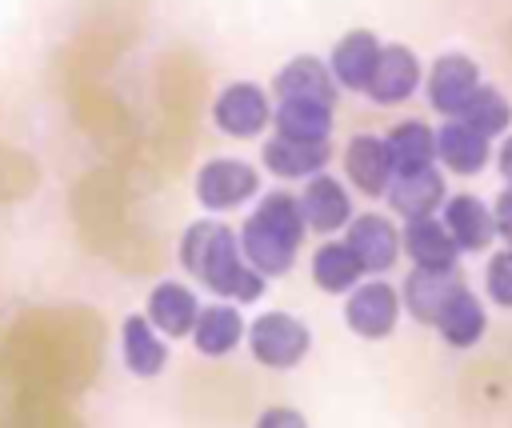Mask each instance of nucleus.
<instances>
[{
    "label": "nucleus",
    "mask_w": 512,
    "mask_h": 428,
    "mask_svg": "<svg viewBox=\"0 0 512 428\" xmlns=\"http://www.w3.org/2000/svg\"><path fill=\"white\" fill-rule=\"evenodd\" d=\"M196 312H200V300L188 284L180 280H160L152 292H148V304H144V316L148 324L164 336V340H184L196 324Z\"/></svg>",
    "instance_id": "nucleus-18"
},
{
    "label": "nucleus",
    "mask_w": 512,
    "mask_h": 428,
    "mask_svg": "<svg viewBox=\"0 0 512 428\" xmlns=\"http://www.w3.org/2000/svg\"><path fill=\"white\" fill-rule=\"evenodd\" d=\"M476 88H480V68L468 52H440L424 76L428 104L440 116H460V108L472 100Z\"/></svg>",
    "instance_id": "nucleus-7"
},
{
    "label": "nucleus",
    "mask_w": 512,
    "mask_h": 428,
    "mask_svg": "<svg viewBox=\"0 0 512 428\" xmlns=\"http://www.w3.org/2000/svg\"><path fill=\"white\" fill-rule=\"evenodd\" d=\"M456 120H464L468 128H476L480 136H500L508 124H512V104L504 100V92L496 88V84H484L480 80V88L472 92V100L460 108V116Z\"/></svg>",
    "instance_id": "nucleus-27"
},
{
    "label": "nucleus",
    "mask_w": 512,
    "mask_h": 428,
    "mask_svg": "<svg viewBox=\"0 0 512 428\" xmlns=\"http://www.w3.org/2000/svg\"><path fill=\"white\" fill-rule=\"evenodd\" d=\"M420 80H424V68L408 44H380V60L372 68L364 96L372 104H404L408 96H416Z\"/></svg>",
    "instance_id": "nucleus-9"
},
{
    "label": "nucleus",
    "mask_w": 512,
    "mask_h": 428,
    "mask_svg": "<svg viewBox=\"0 0 512 428\" xmlns=\"http://www.w3.org/2000/svg\"><path fill=\"white\" fill-rule=\"evenodd\" d=\"M332 124L336 108L320 100H276L272 108V128L288 140H332Z\"/></svg>",
    "instance_id": "nucleus-24"
},
{
    "label": "nucleus",
    "mask_w": 512,
    "mask_h": 428,
    "mask_svg": "<svg viewBox=\"0 0 512 428\" xmlns=\"http://www.w3.org/2000/svg\"><path fill=\"white\" fill-rule=\"evenodd\" d=\"M460 288H464L460 268H408V276L400 284V308H408L412 320L432 328V320L444 308V300L452 292H460Z\"/></svg>",
    "instance_id": "nucleus-14"
},
{
    "label": "nucleus",
    "mask_w": 512,
    "mask_h": 428,
    "mask_svg": "<svg viewBox=\"0 0 512 428\" xmlns=\"http://www.w3.org/2000/svg\"><path fill=\"white\" fill-rule=\"evenodd\" d=\"M492 220H496V236L512 240V184L496 196V204H492Z\"/></svg>",
    "instance_id": "nucleus-30"
},
{
    "label": "nucleus",
    "mask_w": 512,
    "mask_h": 428,
    "mask_svg": "<svg viewBox=\"0 0 512 428\" xmlns=\"http://www.w3.org/2000/svg\"><path fill=\"white\" fill-rule=\"evenodd\" d=\"M496 168H500V176L512 184V136H504V144H500V152H496Z\"/></svg>",
    "instance_id": "nucleus-31"
},
{
    "label": "nucleus",
    "mask_w": 512,
    "mask_h": 428,
    "mask_svg": "<svg viewBox=\"0 0 512 428\" xmlns=\"http://www.w3.org/2000/svg\"><path fill=\"white\" fill-rule=\"evenodd\" d=\"M384 140H388L396 172H412V168L436 164V132L424 120H400Z\"/></svg>",
    "instance_id": "nucleus-26"
},
{
    "label": "nucleus",
    "mask_w": 512,
    "mask_h": 428,
    "mask_svg": "<svg viewBox=\"0 0 512 428\" xmlns=\"http://www.w3.org/2000/svg\"><path fill=\"white\" fill-rule=\"evenodd\" d=\"M484 292L492 304L512 308V240L500 252H492V260L484 268Z\"/></svg>",
    "instance_id": "nucleus-28"
},
{
    "label": "nucleus",
    "mask_w": 512,
    "mask_h": 428,
    "mask_svg": "<svg viewBox=\"0 0 512 428\" xmlns=\"http://www.w3.org/2000/svg\"><path fill=\"white\" fill-rule=\"evenodd\" d=\"M400 256L412 260V268H460V248L452 244L440 216H416L400 228Z\"/></svg>",
    "instance_id": "nucleus-17"
},
{
    "label": "nucleus",
    "mask_w": 512,
    "mask_h": 428,
    "mask_svg": "<svg viewBox=\"0 0 512 428\" xmlns=\"http://www.w3.org/2000/svg\"><path fill=\"white\" fill-rule=\"evenodd\" d=\"M304 236H308V224H304L300 200H296V192H284V188H280V192H264V196L256 200V208L248 212L244 228L236 232L244 260H248L264 280L292 272Z\"/></svg>",
    "instance_id": "nucleus-2"
},
{
    "label": "nucleus",
    "mask_w": 512,
    "mask_h": 428,
    "mask_svg": "<svg viewBox=\"0 0 512 428\" xmlns=\"http://www.w3.org/2000/svg\"><path fill=\"white\" fill-rule=\"evenodd\" d=\"M436 132V160L452 172V176H476L484 172V164L492 160V148H488V136H480L476 128H468L464 120L456 116H444Z\"/></svg>",
    "instance_id": "nucleus-19"
},
{
    "label": "nucleus",
    "mask_w": 512,
    "mask_h": 428,
    "mask_svg": "<svg viewBox=\"0 0 512 428\" xmlns=\"http://www.w3.org/2000/svg\"><path fill=\"white\" fill-rule=\"evenodd\" d=\"M260 160L272 176L280 180H308L324 172L332 160V140H288V136H268L260 148Z\"/></svg>",
    "instance_id": "nucleus-16"
},
{
    "label": "nucleus",
    "mask_w": 512,
    "mask_h": 428,
    "mask_svg": "<svg viewBox=\"0 0 512 428\" xmlns=\"http://www.w3.org/2000/svg\"><path fill=\"white\" fill-rule=\"evenodd\" d=\"M444 172L436 164L428 168H412V172H396L384 188V200L388 208L400 216V220H416V216H436L440 204H444Z\"/></svg>",
    "instance_id": "nucleus-10"
},
{
    "label": "nucleus",
    "mask_w": 512,
    "mask_h": 428,
    "mask_svg": "<svg viewBox=\"0 0 512 428\" xmlns=\"http://www.w3.org/2000/svg\"><path fill=\"white\" fill-rule=\"evenodd\" d=\"M300 200V212H304V224L308 232H340L348 220H352V196L344 188V180L328 176V172H316L304 180V192L296 196Z\"/></svg>",
    "instance_id": "nucleus-12"
},
{
    "label": "nucleus",
    "mask_w": 512,
    "mask_h": 428,
    "mask_svg": "<svg viewBox=\"0 0 512 428\" xmlns=\"http://www.w3.org/2000/svg\"><path fill=\"white\" fill-rule=\"evenodd\" d=\"M344 244L360 260L364 276H380L400 260V228L380 212H360L344 224Z\"/></svg>",
    "instance_id": "nucleus-8"
},
{
    "label": "nucleus",
    "mask_w": 512,
    "mask_h": 428,
    "mask_svg": "<svg viewBox=\"0 0 512 428\" xmlns=\"http://www.w3.org/2000/svg\"><path fill=\"white\" fill-rule=\"evenodd\" d=\"M244 340H248V352L256 364L272 368V372H288L296 368L308 348H312V332L300 316L292 312H260L248 328H244Z\"/></svg>",
    "instance_id": "nucleus-3"
},
{
    "label": "nucleus",
    "mask_w": 512,
    "mask_h": 428,
    "mask_svg": "<svg viewBox=\"0 0 512 428\" xmlns=\"http://www.w3.org/2000/svg\"><path fill=\"white\" fill-rule=\"evenodd\" d=\"M272 96L276 100H320V104H332L336 108V80L328 72V64L320 56H292L276 80H272Z\"/></svg>",
    "instance_id": "nucleus-20"
},
{
    "label": "nucleus",
    "mask_w": 512,
    "mask_h": 428,
    "mask_svg": "<svg viewBox=\"0 0 512 428\" xmlns=\"http://www.w3.org/2000/svg\"><path fill=\"white\" fill-rule=\"evenodd\" d=\"M344 176L352 180L356 192H364V196H384L388 180L396 176L388 140H384V136H372V132H356V136L344 144Z\"/></svg>",
    "instance_id": "nucleus-11"
},
{
    "label": "nucleus",
    "mask_w": 512,
    "mask_h": 428,
    "mask_svg": "<svg viewBox=\"0 0 512 428\" xmlns=\"http://www.w3.org/2000/svg\"><path fill=\"white\" fill-rule=\"evenodd\" d=\"M192 188L208 212H232L260 192V172H256V164H248L240 156H212L196 168Z\"/></svg>",
    "instance_id": "nucleus-4"
},
{
    "label": "nucleus",
    "mask_w": 512,
    "mask_h": 428,
    "mask_svg": "<svg viewBox=\"0 0 512 428\" xmlns=\"http://www.w3.org/2000/svg\"><path fill=\"white\" fill-rule=\"evenodd\" d=\"M440 224L448 228L452 244L460 252H484L492 240H496V220H492V208L472 196V192H456V196H444L440 204Z\"/></svg>",
    "instance_id": "nucleus-13"
},
{
    "label": "nucleus",
    "mask_w": 512,
    "mask_h": 428,
    "mask_svg": "<svg viewBox=\"0 0 512 428\" xmlns=\"http://www.w3.org/2000/svg\"><path fill=\"white\" fill-rule=\"evenodd\" d=\"M120 356H124V368L140 380H152L168 368V340L148 324V316H128L120 324Z\"/></svg>",
    "instance_id": "nucleus-23"
},
{
    "label": "nucleus",
    "mask_w": 512,
    "mask_h": 428,
    "mask_svg": "<svg viewBox=\"0 0 512 428\" xmlns=\"http://www.w3.org/2000/svg\"><path fill=\"white\" fill-rule=\"evenodd\" d=\"M400 292L388 280H360L344 300V324L360 340H384L396 332L400 320Z\"/></svg>",
    "instance_id": "nucleus-6"
},
{
    "label": "nucleus",
    "mask_w": 512,
    "mask_h": 428,
    "mask_svg": "<svg viewBox=\"0 0 512 428\" xmlns=\"http://www.w3.org/2000/svg\"><path fill=\"white\" fill-rule=\"evenodd\" d=\"M244 316H240V304H232V300H216V304H208V308H200L196 312V324H192V344H196V352L200 356H228V352H236L240 348V340H244Z\"/></svg>",
    "instance_id": "nucleus-22"
},
{
    "label": "nucleus",
    "mask_w": 512,
    "mask_h": 428,
    "mask_svg": "<svg viewBox=\"0 0 512 428\" xmlns=\"http://www.w3.org/2000/svg\"><path fill=\"white\" fill-rule=\"evenodd\" d=\"M432 328L440 332V340H444L448 348L464 352V348L480 344V336L488 332V312H484L480 296H476V292L464 284L460 292H452V296L444 300V308L436 312Z\"/></svg>",
    "instance_id": "nucleus-21"
},
{
    "label": "nucleus",
    "mask_w": 512,
    "mask_h": 428,
    "mask_svg": "<svg viewBox=\"0 0 512 428\" xmlns=\"http://www.w3.org/2000/svg\"><path fill=\"white\" fill-rule=\"evenodd\" d=\"M312 280H316V288H324L328 296H344V292H352V288L364 280V268H360V260L348 252L344 240H324V244L312 252Z\"/></svg>",
    "instance_id": "nucleus-25"
},
{
    "label": "nucleus",
    "mask_w": 512,
    "mask_h": 428,
    "mask_svg": "<svg viewBox=\"0 0 512 428\" xmlns=\"http://www.w3.org/2000/svg\"><path fill=\"white\" fill-rule=\"evenodd\" d=\"M180 264L192 280L232 304H252L264 296V276L244 260L240 240L220 220H192L180 236Z\"/></svg>",
    "instance_id": "nucleus-1"
},
{
    "label": "nucleus",
    "mask_w": 512,
    "mask_h": 428,
    "mask_svg": "<svg viewBox=\"0 0 512 428\" xmlns=\"http://www.w3.org/2000/svg\"><path fill=\"white\" fill-rule=\"evenodd\" d=\"M212 124L224 132V136H236V140H252L260 136L268 124H272V100L260 84L252 80H232L216 92L212 100Z\"/></svg>",
    "instance_id": "nucleus-5"
},
{
    "label": "nucleus",
    "mask_w": 512,
    "mask_h": 428,
    "mask_svg": "<svg viewBox=\"0 0 512 428\" xmlns=\"http://www.w3.org/2000/svg\"><path fill=\"white\" fill-rule=\"evenodd\" d=\"M376 60H380V40H376V32H368V28H352V32H344V36L332 44V56H328L324 64H328L336 88L364 92L368 80H372Z\"/></svg>",
    "instance_id": "nucleus-15"
},
{
    "label": "nucleus",
    "mask_w": 512,
    "mask_h": 428,
    "mask_svg": "<svg viewBox=\"0 0 512 428\" xmlns=\"http://www.w3.org/2000/svg\"><path fill=\"white\" fill-rule=\"evenodd\" d=\"M256 428H308V420H304L296 408L276 404V408H264V412L256 416Z\"/></svg>",
    "instance_id": "nucleus-29"
}]
</instances>
